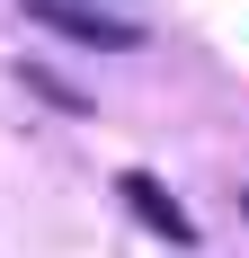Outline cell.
Segmentation results:
<instances>
[{"mask_svg": "<svg viewBox=\"0 0 249 258\" xmlns=\"http://www.w3.org/2000/svg\"><path fill=\"white\" fill-rule=\"evenodd\" d=\"M27 18L53 27V36H72V45H98V53H125V45H143V27L116 18V9H89V0H27Z\"/></svg>", "mask_w": 249, "mask_h": 258, "instance_id": "1", "label": "cell"}, {"mask_svg": "<svg viewBox=\"0 0 249 258\" xmlns=\"http://www.w3.org/2000/svg\"><path fill=\"white\" fill-rule=\"evenodd\" d=\"M116 196H125L134 214H143V223H151L160 240H187V249H196V223H187V205H169V187L151 178V169H125V178H116Z\"/></svg>", "mask_w": 249, "mask_h": 258, "instance_id": "2", "label": "cell"}, {"mask_svg": "<svg viewBox=\"0 0 249 258\" xmlns=\"http://www.w3.org/2000/svg\"><path fill=\"white\" fill-rule=\"evenodd\" d=\"M27 89H45V98H53V107H72V116L89 107V98L72 89V80H63V72H45V62H27Z\"/></svg>", "mask_w": 249, "mask_h": 258, "instance_id": "3", "label": "cell"}]
</instances>
